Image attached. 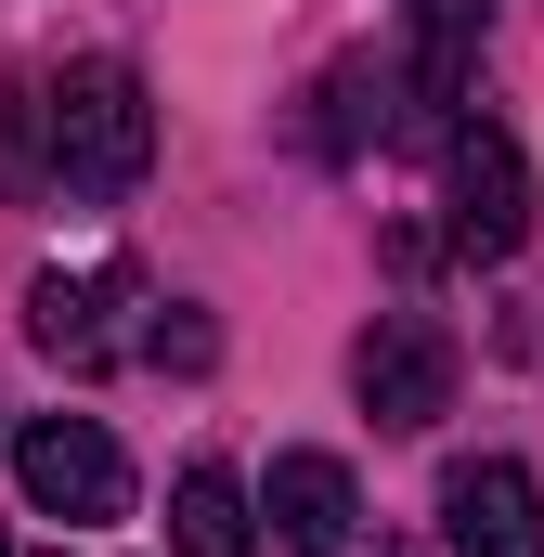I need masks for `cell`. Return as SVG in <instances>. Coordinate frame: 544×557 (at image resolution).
Segmentation results:
<instances>
[{"label":"cell","mask_w":544,"mask_h":557,"mask_svg":"<svg viewBox=\"0 0 544 557\" xmlns=\"http://www.w3.org/2000/svg\"><path fill=\"white\" fill-rule=\"evenodd\" d=\"M13 480H26V506L65 519V532L131 519V454L104 441V416H39V428H13Z\"/></svg>","instance_id":"3957f363"},{"label":"cell","mask_w":544,"mask_h":557,"mask_svg":"<svg viewBox=\"0 0 544 557\" xmlns=\"http://www.w3.org/2000/svg\"><path fill=\"white\" fill-rule=\"evenodd\" d=\"M26 337H39L65 376H118L131 350H156V324H143V273H131V260L39 273V285H26Z\"/></svg>","instance_id":"7a4b0ae2"},{"label":"cell","mask_w":544,"mask_h":557,"mask_svg":"<svg viewBox=\"0 0 544 557\" xmlns=\"http://www.w3.org/2000/svg\"><path fill=\"white\" fill-rule=\"evenodd\" d=\"M260 519H272V545H298V557H350L363 493H350V467H337V454H272Z\"/></svg>","instance_id":"52a82bcc"},{"label":"cell","mask_w":544,"mask_h":557,"mask_svg":"<svg viewBox=\"0 0 544 557\" xmlns=\"http://www.w3.org/2000/svg\"><path fill=\"white\" fill-rule=\"evenodd\" d=\"M143 156H156V104H143V78L118 65V52H91V65H65L52 78V182L65 195H131Z\"/></svg>","instance_id":"6da1fadb"},{"label":"cell","mask_w":544,"mask_h":557,"mask_svg":"<svg viewBox=\"0 0 544 557\" xmlns=\"http://www.w3.org/2000/svg\"><path fill=\"white\" fill-rule=\"evenodd\" d=\"M441 156H454V221H441L454 260H519V234H532V156L493 131V117L454 131Z\"/></svg>","instance_id":"5b68a950"},{"label":"cell","mask_w":544,"mask_h":557,"mask_svg":"<svg viewBox=\"0 0 544 557\" xmlns=\"http://www.w3.org/2000/svg\"><path fill=\"white\" fill-rule=\"evenodd\" d=\"M363 91H390V78H376V65H337V78H324V156L363 143Z\"/></svg>","instance_id":"8fae6325"},{"label":"cell","mask_w":544,"mask_h":557,"mask_svg":"<svg viewBox=\"0 0 544 557\" xmlns=\"http://www.w3.org/2000/svg\"><path fill=\"white\" fill-rule=\"evenodd\" d=\"M480 13L493 0H415V65H403V131L454 143V91H467V52H480Z\"/></svg>","instance_id":"ba28073f"},{"label":"cell","mask_w":544,"mask_h":557,"mask_svg":"<svg viewBox=\"0 0 544 557\" xmlns=\"http://www.w3.org/2000/svg\"><path fill=\"white\" fill-rule=\"evenodd\" d=\"M441 545H454V557H544V493H532V467L467 454V467L441 480Z\"/></svg>","instance_id":"8992f818"},{"label":"cell","mask_w":544,"mask_h":557,"mask_svg":"<svg viewBox=\"0 0 544 557\" xmlns=\"http://www.w3.org/2000/svg\"><path fill=\"white\" fill-rule=\"evenodd\" d=\"M350 389H363V416L376 428H441L454 416V337L428 324V311H376L363 324V350H350Z\"/></svg>","instance_id":"277c9868"},{"label":"cell","mask_w":544,"mask_h":557,"mask_svg":"<svg viewBox=\"0 0 544 557\" xmlns=\"http://www.w3.org/2000/svg\"><path fill=\"white\" fill-rule=\"evenodd\" d=\"M260 506H247V480H234V467H182V480H169V545L182 557H260Z\"/></svg>","instance_id":"9c48e42d"},{"label":"cell","mask_w":544,"mask_h":557,"mask_svg":"<svg viewBox=\"0 0 544 557\" xmlns=\"http://www.w3.org/2000/svg\"><path fill=\"white\" fill-rule=\"evenodd\" d=\"M39 182H52V91L0 78V195H39Z\"/></svg>","instance_id":"30bf717a"},{"label":"cell","mask_w":544,"mask_h":557,"mask_svg":"<svg viewBox=\"0 0 544 557\" xmlns=\"http://www.w3.org/2000/svg\"><path fill=\"white\" fill-rule=\"evenodd\" d=\"M0 557H13V545H0Z\"/></svg>","instance_id":"7c38bea8"}]
</instances>
